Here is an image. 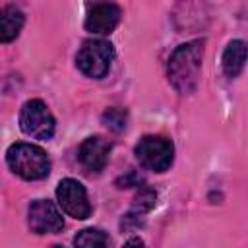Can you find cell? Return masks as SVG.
I'll return each mask as SVG.
<instances>
[{
	"instance_id": "obj_1",
	"label": "cell",
	"mask_w": 248,
	"mask_h": 248,
	"mask_svg": "<svg viewBox=\"0 0 248 248\" xmlns=\"http://www.w3.org/2000/svg\"><path fill=\"white\" fill-rule=\"evenodd\" d=\"M203 39L188 41L184 45H178L167 66V76L170 85L180 95H190L196 91L202 72V60H203Z\"/></svg>"
},
{
	"instance_id": "obj_2",
	"label": "cell",
	"mask_w": 248,
	"mask_h": 248,
	"mask_svg": "<svg viewBox=\"0 0 248 248\" xmlns=\"http://www.w3.org/2000/svg\"><path fill=\"white\" fill-rule=\"evenodd\" d=\"M6 163L17 176L25 180H43L50 172V159L46 151L33 143H12L6 151Z\"/></svg>"
},
{
	"instance_id": "obj_3",
	"label": "cell",
	"mask_w": 248,
	"mask_h": 248,
	"mask_svg": "<svg viewBox=\"0 0 248 248\" xmlns=\"http://www.w3.org/2000/svg\"><path fill=\"white\" fill-rule=\"evenodd\" d=\"M114 58V48L108 41H85L76 54V66L81 74L93 79H101L108 74Z\"/></svg>"
},
{
	"instance_id": "obj_4",
	"label": "cell",
	"mask_w": 248,
	"mask_h": 248,
	"mask_svg": "<svg viewBox=\"0 0 248 248\" xmlns=\"http://www.w3.org/2000/svg\"><path fill=\"white\" fill-rule=\"evenodd\" d=\"M136 159L140 165L147 170L165 172L170 169L174 159V147L172 141L163 136H145L141 138L134 147Z\"/></svg>"
},
{
	"instance_id": "obj_5",
	"label": "cell",
	"mask_w": 248,
	"mask_h": 248,
	"mask_svg": "<svg viewBox=\"0 0 248 248\" xmlns=\"http://www.w3.org/2000/svg\"><path fill=\"white\" fill-rule=\"evenodd\" d=\"M19 128L35 140H50L56 128L54 116L41 99L27 101L19 110Z\"/></svg>"
},
{
	"instance_id": "obj_6",
	"label": "cell",
	"mask_w": 248,
	"mask_h": 248,
	"mask_svg": "<svg viewBox=\"0 0 248 248\" xmlns=\"http://www.w3.org/2000/svg\"><path fill=\"white\" fill-rule=\"evenodd\" d=\"M58 205L74 219H87L91 215V203L81 182L76 178H64L56 186Z\"/></svg>"
},
{
	"instance_id": "obj_7",
	"label": "cell",
	"mask_w": 248,
	"mask_h": 248,
	"mask_svg": "<svg viewBox=\"0 0 248 248\" xmlns=\"http://www.w3.org/2000/svg\"><path fill=\"white\" fill-rule=\"evenodd\" d=\"M29 229L35 234H56L64 229V219L54 202L50 200H35L27 209Z\"/></svg>"
},
{
	"instance_id": "obj_8",
	"label": "cell",
	"mask_w": 248,
	"mask_h": 248,
	"mask_svg": "<svg viewBox=\"0 0 248 248\" xmlns=\"http://www.w3.org/2000/svg\"><path fill=\"white\" fill-rule=\"evenodd\" d=\"M120 21V8L114 0H93L87 8L85 29L95 35H108Z\"/></svg>"
},
{
	"instance_id": "obj_9",
	"label": "cell",
	"mask_w": 248,
	"mask_h": 248,
	"mask_svg": "<svg viewBox=\"0 0 248 248\" xmlns=\"http://www.w3.org/2000/svg\"><path fill=\"white\" fill-rule=\"evenodd\" d=\"M110 143L101 136H91L78 147V161L87 172H101L108 163Z\"/></svg>"
},
{
	"instance_id": "obj_10",
	"label": "cell",
	"mask_w": 248,
	"mask_h": 248,
	"mask_svg": "<svg viewBox=\"0 0 248 248\" xmlns=\"http://www.w3.org/2000/svg\"><path fill=\"white\" fill-rule=\"evenodd\" d=\"M246 58H248V45L240 39H234L227 45V48L223 50V58H221V64H223V72L227 78H236L244 64H246Z\"/></svg>"
},
{
	"instance_id": "obj_11",
	"label": "cell",
	"mask_w": 248,
	"mask_h": 248,
	"mask_svg": "<svg viewBox=\"0 0 248 248\" xmlns=\"http://www.w3.org/2000/svg\"><path fill=\"white\" fill-rule=\"evenodd\" d=\"M23 23H25L23 12H21L19 8H16L14 4L6 6V8L2 10V16H0V41H2V43L14 41V39L19 35Z\"/></svg>"
},
{
	"instance_id": "obj_12",
	"label": "cell",
	"mask_w": 248,
	"mask_h": 248,
	"mask_svg": "<svg viewBox=\"0 0 248 248\" xmlns=\"http://www.w3.org/2000/svg\"><path fill=\"white\" fill-rule=\"evenodd\" d=\"M110 238L101 231V229H83L74 236L76 246L83 248H99V246H108Z\"/></svg>"
},
{
	"instance_id": "obj_13",
	"label": "cell",
	"mask_w": 248,
	"mask_h": 248,
	"mask_svg": "<svg viewBox=\"0 0 248 248\" xmlns=\"http://www.w3.org/2000/svg\"><path fill=\"white\" fill-rule=\"evenodd\" d=\"M155 203H157V192L151 190V188H141V190L138 192V196L134 198V205H132L130 213L141 217L143 213L151 211V209L155 207Z\"/></svg>"
},
{
	"instance_id": "obj_14",
	"label": "cell",
	"mask_w": 248,
	"mask_h": 248,
	"mask_svg": "<svg viewBox=\"0 0 248 248\" xmlns=\"http://www.w3.org/2000/svg\"><path fill=\"white\" fill-rule=\"evenodd\" d=\"M126 122H128V112L124 108L112 107L103 112V124L112 132H122L126 128Z\"/></svg>"
},
{
	"instance_id": "obj_15",
	"label": "cell",
	"mask_w": 248,
	"mask_h": 248,
	"mask_svg": "<svg viewBox=\"0 0 248 248\" xmlns=\"http://www.w3.org/2000/svg\"><path fill=\"white\" fill-rule=\"evenodd\" d=\"M126 244H140V246H141V244H143V242H141V240H140V238H132V240H128V242H126Z\"/></svg>"
}]
</instances>
